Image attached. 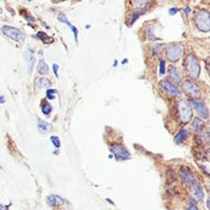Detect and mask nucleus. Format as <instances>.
<instances>
[{"instance_id": "412c9836", "label": "nucleus", "mask_w": 210, "mask_h": 210, "mask_svg": "<svg viewBox=\"0 0 210 210\" xmlns=\"http://www.w3.org/2000/svg\"><path fill=\"white\" fill-rule=\"evenodd\" d=\"M59 20H60L61 22L65 23V24L67 25V26L69 27L70 29H72V28H73L72 24H71V23L69 22V20H68V19H67V17H66V15H63V14H62V15H60V17H59Z\"/></svg>"}, {"instance_id": "0eeeda50", "label": "nucleus", "mask_w": 210, "mask_h": 210, "mask_svg": "<svg viewBox=\"0 0 210 210\" xmlns=\"http://www.w3.org/2000/svg\"><path fill=\"white\" fill-rule=\"evenodd\" d=\"M182 88H184V90L188 93V94L192 95V96H197L200 95V87L198 86L196 83L194 82H191V81H186V82L182 83Z\"/></svg>"}, {"instance_id": "7ed1b4c3", "label": "nucleus", "mask_w": 210, "mask_h": 210, "mask_svg": "<svg viewBox=\"0 0 210 210\" xmlns=\"http://www.w3.org/2000/svg\"><path fill=\"white\" fill-rule=\"evenodd\" d=\"M185 47L181 43H172L166 49V56L170 62H176L184 54Z\"/></svg>"}, {"instance_id": "a211bd4d", "label": "nucleus", "mask_w": 210, "mask_h": 210, "mask_svg": "<svg viewBox=\"0 0 210 210\" xmlns=\"http://www.w3.org/2000/svg\"><path fill=\"white\" fill-rule=\"evenodd\" d=\"M186 137H188V134H186V130H180V132H178V134L175 137V143H180L185 141V139L186 138Z\"/></svg>"}, {"instance_id": "aec40b11", "label": "nucleus", "mask_w": 210, "mask_h": 210, "mask_svg": "<svg viewBox=\"0 0 210 210\" xmlns=\"http://www.w3.org/2000/svg\"><path fill=\"white\" fill-rule=\"evenodd\" d=\"M202 126H203V122H202L200 119H198V118H197V119L194 120L193 127L195 128V129L199 130V129H201V128H202Z\"/></svg>"}, {"instance_id": "1a4fd4ad", "label": "nucleus", "mask_w": 210, "mask_h": 210, "mask_svg": "<svg viewBox=\"0 0 210 210\" xmlns=\"http://www.w3.org/2000/svg\"><path fill=\"white\" fill-rule=\"evenodd\" d=\"M180 173H181L182 178H184V180L186 182V185H188L189 186H195L197 184L195 176H194V174L191 172L189 169H186L184 167V168L180 169Z\"/></svg>"}, {"instance_id": "7c9ffc66", "label": "nucleus", "mask_w": 210, "mask_h": 210, "mask_svg": "<svg viewBox=\"0 0 210 210\" xmlns=\"http://www.w3.org/2000/svg\"><path fill=\"white\" fill-rule=\"evenodd\" d=\"M5 102V100H4V98H3V96H1L0 95V104H3Z\"/></svg>"}, {"instance_id": "f257e3e1", "label": "nucleus", "mask_w": 210, "mask_h": 210, "mask_svg": "<svg viewBox=\"0 0 210 210\" xmlns=\"http://www.w3.org/2000/svg\"><path fill=\"white\" fill-rule=\"evenodd\" d=\"M186 71L188 72L189 76L192 78H198L200 75V64L197 57L194 54H189L188 57L186 59L185 63Z\"/></svg>"}, {"instance_id": "b1692460", "label": "nucleus", "mask_w": 210, "mask_h": 210, "mask_svg": "<svg viewBox=\"0 0 210 210\" xmlns=\"http://www.w3.org/2000/svg\"><path fill=\"white\" fill-rule=\"evenodd\" d=\"M159 73L160 75H164L165 74V62L160 61V69H159Z\"/></svg>"}, {"instance_id": "4be33fe9", "label": "nucleus", "mask_w": 210, "mask_h": 210, "mask_svg": "<svg viewBox=\"0 0 210 210\" xmlns=\"http://www.w3.org/2000/svg\"><path fill=\"white\" fill-rule=\"evenodd\" d=\"M57 93V90L56 89H47L46 90V95H47V99L49 100H53L54 99V95Z\"/></svg>"}, {"instance_id": "393cba45", "label": "nucleus", "mask_w": 210, "mask_h": 210, "mask_svg": "<svg viewBox=\"0 0 210 210\" xmlns=\"http://www.w3.org/2000/svg\"><path fill=\"white\" fill-rule=\"evenodd\" d=\"M143 13V11H138V13H134L133 15H132V17H133V18L131 19V24H133V23H134V21L137 20V18H138L139 15H141V14H142Z\"/></svg>"}, {"instance_id": "423d86ee", "label": "nucleus", "mask_w": 210, "mask_h": 210, "mask_svg": "<svg viewBox=\"0 0 210 210\" xmlns=\"http://www.w3.org/2000/svg\"><path fill=\"white\" fill-rule=\"evenodd\" d=\"M112 153L115 155L118 159H122V160H125V159L130 158V153L128 152L123 146L119 145V143H116V145H113L111 148Z\"/></svg>"}, {"instance_id": "c756f323", "label": "nucleus", "mask_w": 210, "mask_h": 210, "mask_svg": "<svg viewBox=\"0 0 210 210\" xmlns=\"http://www.w3.org/2000/svg\"><path fill=\"white\" fill-rule=\"evenodd\" d=\"M72 30H73V32H74V36H75V40L77 41V40H78V39H77V36H78V30H77L74 26H73Z\"/></svg>"}, {"instance_id": "cd10ccee", "label": "nucleus", "mask_w": 210, "mask_h": 210, "mask_svg": "<svg viewBox=\"0 0 210 210\" xmlns=\"http://www.w3.org/2000/svg\"><path fill=\"white\" fill-rule=\"evenodd\" d=\"M52 68H53V72H54V75H56V76L57 77V70H59V65H57V64H53Z\"/></svg>"}, {"instance_id": "bb28decb", "label": "nucleus", "mask_w": 210, "mask_h": 210, "mask_svg": "<svg viewBox=\"0 0 210 210\" xmlns=\"http://www.w3.org/2000/svg\"><path fill=\"white\" fill-rule=\"evenodd\" d=\"M186 210H198V208H197L196 204H194L193 202H192V203L190 204V206H189L188 209H186Z\"/></svg>"}, {"instance_id": "c9c22d12", "label": "nucleus", "mask_w": 210, "mask_h": 210, "mask_svg": "<svg viewBox=\"0 0 210 210\" xmlns=\"http://www.w3.org/2000/svg\"><path fill=\"white\" fill-rule=\"evenodd\" d=\"M208 68H209V71H210V60H209V63H208Z\"/></svg>"}, {"instance_id": "a878e982", "label": "nucleus", "mask_w": 210, "mask_h": 210, "mask_svg": "<svg viewBox=\"0 0 210 210\" xmlns=\"http://www.w3.org/2000/svg\"><path fill=\"white\" fill-rule=\"evenodd\" d=\"M37 36L39 37L41 40H43L44 42H45V38H48L47 36H46V34H44L43 32H39V33L37 34Z\"/></svg>"}, {"instance_id": "72a5a7b5", "label": "nucleus", "mask_w": 210, "mask_h": 210, "mask_svg": "<svg viewBox=\"0 0 210 210\" xmlns=\"http://www.w3.org/2000/svg\"><path fill=\"white\" fill-rule=\"evenodd\" d=\"M208 138H209V152H210V135H208Z\"/></svg>"}, {"instance_id": "ddd939ff", "label": "nucleus", "mask_w": 210, "mask_h": 210, "mask_svg": "<svg viewBox=\"0 0 210 210\" xmlns=\"http://www.w3.org/2000/svg\"><path fill=\"white\" fill-rule=\"evenodd\" d=\"M37 127L41 133H46V132L51 128V126H50L47 122H45L44 120L39 119V118L37 119Z\"/></svg>"}, {"instance_id": "c85d7f7f", "label": "nucleus", "mask_w": 210, "mask_h": 210, "mask_svg": "<svg viewBox=\"0 0 210 210\" xmlns=\"http://www.w3.org/2000/svg\"><path fill=\"white\" fill-rule=\"evenodd\" d=\"M178 11V9L177 8H175V7H173V8H170L169 9V13L171 14V15H174Z\"/></svg>"}, {"instance_id": "2eb2a0df", "label": "nucleus", "mask_w": 210, "mask_h": 210, "mask_svg": "<svg viewBox=\"0 0 210 210\" xmlns=\"http://www.w3.org/2000/svg\"><path fill=\"white\" fill-rule=\"evenodd\" d=\"M38 71H39L40 74H42V75H46V74H48V66L47 64L45 63L44 60H40L39 63H38Z\"/></svg>"}, {"instance_id": "f03ea898", "label": "nucleus", "mask_w": 210, "mask_h": 210, "mask_svg": "<svg viewBox=\"0 0 210 210\" xmlns=\"http://www.w3.org/2000/svg\"><path fill=\"white\" fill-rule=\"evenodd\" d=\"M195 23L200 31L208 32L210 31V13L204 9L198 11L195 17Z\"/></svg>"}, {"instance_id": "20e7f679", "label": "nucleus", "mask_w": 210, "mask_h": 210, "mask_svg": "<svg viewBox=\"0 0 210 210\" xmlns=\"http://www.w3.org/2000/svg\"><path fill=\"white\" fill-rule=\"evenodd\" d=\"M177 110H178V115H180V119L182 123H188L190 120L192 119L193 113L192 109H191L190 105L185 102V100H180L177 105Z\"/></svg>"}, {"instance_id": "473e14b6", "label": "nucleus", "mask_w": 210, "mask_h": 210, "mask_svg": "<svg viewBox=\"0 0 210 210\" xmlns=\"http://www.w3.org/2000/svg\"><path fill=\"white\" fill-rule=\"evenodd\" d=\"M207 207H208V209L210 210V199L207 200Z\"/></svg>"}, {"instance_id": "6ab92c4d", "label": "nucleus", "mask_w": 210, "mask_h": 210, "mask_svg": "<svg viewBox=\"0 0 210 210\" xmlns=\"http://www.w3.org/2000/svg\"><path fill=\"white\" fill-rule=\"evenodd\" d=\"M42 113H43L44 115H49L50 114V112H51V110H52V108H51V106H50L49 104H45L43 107H42Z\"/></svg>"}, {"instance_id": "4468645a", "label": "nucleus", "mask_w": 210, "mask_h": 210, "mask_svg": "<svg viewBox=\"0 0 210 210\" xmlns=\"http://www.w3.org/2000/svg\"><path fill=\"white\" fill-rule=\"evenodd\" d=\"M46 202H47V204L49 206H57V205H60L63 203V199L62 198H60L59 196H54V195H51L49 196L47 198V200H46Z\"/></svg>"}, {"instance_id": "9d476101", "label": "nucleus", "mask_w": 210, "mask_h": 210, "mask_svg": "<svg viewBox=\"0 0 210 210\" xmlns=\"http://www.w3.org/2000/svg\"><path fill=\"white\" fill-rule=\"evenodd\" d=\"M161 85H162V87L164 88V90L167 92V93H169V94H171V95H175V96H177V95H180V91L178 90V89L174 86V85L171 83V82H169V81H167V80H163V81H161Z\"/></svg>"}, {"instance_id": "39448f33", "label": "nucleus", "mask_w": 210, "mask_h": 210, "mask_svg": "<svg viewBox=\"0 0 210 210\" xmlns=\"http://www.w3.org/2000/svg\"><path fill=\"white\" fill-rule=\"evenodd\" d=\"M2 32L5 36L9 37L10 39H13L17 42H22L25 39V35L23 34L21 30H19L18 28H14V27L10 26H3L2 27Z\"/></svg>"}, {"instance_id": "f8f14e48", "label": "nucleus", "mask_w": 210, "mask_h": 210, "mask_svg": "<svg viewBox=\"0 0 210 210\" xmlns=\"http://www.w3.org/2000/svg\"><path fill=\"white\" fill-rule=\"evenodd\" d=\"M169 75H170L171 80H172L173 82L180 83L181 81V77L180 75V72H178V70L175 67H173V66H171L169 68Z\"/></svg>"}, {"instance_id": "2f4dec72", "label": "nucleus", "mask_w": 210, "mask_h": 210, "mask_svg": "<svg viewBox=\"0 0 210 210\" xmlns=\"http://www.w3.org/2000/svg\"><path fill=\"white\" fill-rule=\"evenodd\" d=\"M190 11H191L190 7H186V9H185V13H189Z\"/></svg>"}, {"instance_id": "6e6552de", "label": "nucleus", "mask_w": 210, "mask_h": 210, "mask_svg": "<svg viewBox=\"0 0 210 210\" xmlns=\"http://www.w3.org/2000/svg\"><path fill=\"white\" fill-rule=\"evenodd\" d=\"M190 104L196 109V111L199 113V115L203 118L208 117V109L205 106V104L199 100H191Z\"/></svg>"}, {"instance_id": "dca6fc26", "label": "nucleus", "mask_w": 210, "mask_h": 210, "mask_svg": "<svg viewBox=\"0 0 210 210\" xmlns=\"http://www.w3.org/2000/svg\"><path fill=\"white\" fill-rule=\"evenodd\" d=\"M194 186H195V197L197 198V200L202 201L204 198V193H203V190L201 188V186L199 184H196Z\"/></svg>"}, {"instance_id": "9b49d317", "label": "nucleus", "mask_w": 210, "mask_h": 210, "mask_svg": "<svg viewBox=\"0 0 210 210\" xmlns=\"http://www.w3.org/2000/svg\"><path fill=\"white\" fill-rule=\"evenodd\" d=\"M51 83H50V81L46 78H39L36 80V82H35V89L36 90H40L42 88H47L49 87Z\"/></svg>"}, {"instance_id": "f3484780", "label": "nucleus", "mask_w": 210, "mask_h": 210, "mask_svg": "<svg viewBox=\"0 0 210 210\" xmlns=\"http://www.w3.org/2000/svg\"><path fill=\"white\" fill-rule=\"evenodd\" d=\"M28 57H27V60H28V71H29V74L32 73V69H33V65H34V62H35V57H34V54L32 51H28Z\"/></svg>"}, {"instance_id": "f704fd0d", "label": "nucleus", "mask_w": 210, "mask_h": 210, "mask_svg": "<svg viewBox=\"0 0 210 210\" xmlns=\"http://www.w3.org/2000/svg\"><path fill=\"white\" fill-rule=\"evenodd\" d=\"M117 63H118V62H117V61H115V63H114V67H116V65H117Z\"/></svg>"}, {"instance_id": "5701e85b", "label": "nucleus", "mask_w": 210, "mask_h": 210, "mask_svg": "<svg viewBox=\"0 0 210 210\" xmlns=\"http://www.w3.org/2000/svg\"><path fill=\"white\" fill-rule=\"evenodd\" d=\"M50 139H51V143H53V146L56 148H60L61 147V142L60 139L57 137H50Z\"/></svg>"}, {"instance_id": "e433bc0d", "label": "nucleus", "mask_w": 210, "mask_h": 210, "mask_svg": "<svg viewBox=\"0 0 210 210\" xmlns=\"http://www.w3.org/2000/svg\"><path fill=\"white\" fill-rule=\"evenodd\" d=\"M0 13H2V8L0 7Z\"/></svg>"}]
</instances>
